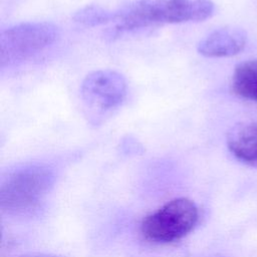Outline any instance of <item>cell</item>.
I'll use <instances>...</instances> for the list:
<instances>
[{
  "label": "cell",
  "mask_w": 257,
  "mask_h": 257,
  "mask_svg": "<svg viewBox=\"0 0 257 257\" xmlns=\"http://www.w3.org/2000/svg\"><path fill=\"white\" fill-rule=\"evenodd\" d=\"M214 11L212 0H135L114 11L110 36L156 24L204 21Z\"/></svg>",
  "instance_id": "obj_1"
},
{
  "label": "cell",
  "mask_w": 257,
  "mask_h": 257,
  "mask_svg": "<svg viewBox=\"0 0 257 257\" xmlns=\"http://www.w3.org/2000/svg\"><path fill=\"white\" fill-rule=\"evenodd\" d=\"M126 80L111 69L95 70L87 74L80 85V96L89 122L102 123L125 99Z\"/></svg>",
  "instance_id": "obj_2"
},
{
  "label": "cell",
  "mask_w": 257,
  "mask_h": 257,
  "mask_svg": "<svg viewBox=\"0 0 257 257\" xmlns=\"http://www.w3.org/2000/svg\"><path fill=\"white\" fill-rule=\"evenodd\" d=\"M59 36L58 27L51 22H25L1 31L0 65L10 66L38 54Z\"/></svg>",
  "instance_id": "obj_3"
},
{
  "label": "cell",
  "mask_w": 257,
  "mask_h": 257,
  "mask_svg": "<svg viewBox=\"0 0 257 257\" xmlns=\"http://www.w3.org/2000/svg\"><path fill=\"white\" fill-rule=\"evenodd\" d=\"M198 208L188 198L169 201L144 219L141 230L146 239L156 243L177 241L190 233L198 222Z\"/></svg>",
  "instance_id": "obj_4"
},
{
  "label": "cell",
  "mask_w": 257,
  "mask_h": 257,
  "mask_svg": "<svg viewBox=\"0 0 257 257\" xmlns=\"http://www.w3.org/2000/svg\"><path fill=\"white\" fill-rule=\"evenodd\" d=\"M51 182L52 173L44 166L31 165L15 171L2 186V207L13 211L32 207L45 194Z\"/></svg>",
  "instance_id": "obj_5"
},
{
  "label": "cell",
  "mask_w": 257,
  "mask_h": 257,
  "mask_svg": "<svg viewBox=\"0 0 257 257\" xmlns=\"http://www.w3.org/2000/svg\"><path fill=\"white\" fill-rule=\"evenodd\" d=\"M247 41L246 33L236 27L214 30L198 44V52L206 57H230L240 53Z\"/></svg>",
  "instance_id": "obj_6"
},
{
  "label": "cell",
  "mask_w": 257,
  "mask_h": 257,
  "mask_svg": "<svg viewBox=\"0 0 257 257\" xmlns=\"http://www.w3.org/2000/svg\"><path fill=\"white\" fill-rule=\"evenodd\" d=\"M232 89L240 97L257 101V58L244 61L235 67Z\"/></svg>",
  "instance_id": "obj_7"
},
{
  "label": "cell",
  "mask_w": 257,
  "mask_h": 257,
  "mask_svg": "<svg viewBox=\"0 0 257 257\" xmlns=\"http://www.w3.org/2000/svg\"><path fill=\"white\" fill-rule=\"evenodd\" d=\"M114 18V11H108L101 6L89 5L85 6L73 15V20L83 26L93 27L112 23Z\"/></svg>",
  "instance_id": "obj_8"
},
{
  "label": "cell",
  "mask_w": 257,
  "mask_h": 257,
  "mask_svg": "<svg viewBox=\"0 0 257 257\" xmlns=\"http://www.w3.org/2000/svg\"><path fill=\"white\" fill-rule=\"evenodd\" d=\"M256 167H257V164H256Z\"/></svg>",
  "instance_id": "obj_9"
}]
</instances>
